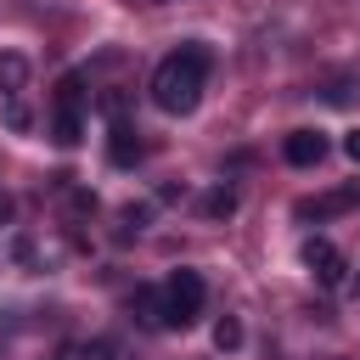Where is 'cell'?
I'll return each mask as SVG.
<instances>
[{"label": "cell", "mask_w": 360, "mask_h": 360, "mask_svg": "<svg viewBox=\"0 0 360 360\" xmlns=\"http://www.w3.org/2000/svg\"><path fill=\"white\" fill-rule=\"evenodd\" d=\"M208 62H214V51L202 45V39H186L180 51H169L158 68H152V101L163 107V112H191L197 101H202V79H208Z\"/></svg>", "instance_id": "6da1fadb"}, {"label": "cell", "mask_w": 360, "mask_h": 360, "mask_svg": "<svg viewBox=\"0 0 360 360\" xmlns=\"http://www.w3.org/2000/svg\"><path fill=\"white\" fill-rule=\"evenodd\" d=\"M202 298H208V287H202L197 270H169V281H163V326H180V332L197 326Z\"/></svg>", "instance_id": "7a4b0ae2"}, {"label": "cell", "mask_w": 360, "mask_h": 360, "mask_svg": "<svg viewBox=\"0 0 360 360\" xmlns=\"http://www.w3.org/2000/svg\"><path fill=\"white\" fill-rule=\"evenodd\" d=\"M349 208H360V180H343V186H332V191H321V197H304L292 214H298V219H338V214H349Z\"/></svg>", "instance_id": "3957f363"}, {"label": "cell", "mask_w": 360, "mask_h": 360, "mask_svg": "<svg viewBox=\"0 0 360 360\" xmlns=\"http://www.w3.org/2000/svg\"><path fill=\"white\" fill-rule=\"evenodd\" d=\"M304 264L315 270L321 287H343V270H349V264H343V253H338L326 236H309V242H304Z\"/></svg>", "instance_id": "277c9868"}, {"label": "cell", "mask_w": 360, "mask_h": 360, "mask_svg": "<svg viewBox=\"0 0 360 360\" xmlns=\"http://www.w3.org/2000/svg\"><path fill=\"white\" fill-rule=\"evenodd\" d=\"M281 158H287L292 169H315V163L326 158V135H321V129H292V135L281 141Z\"/></svg>", "instance_id": "5b68a950"}, {"label": "cell", "mask_w": 360, "mask_h": 360, "mask_svg": "<svg viewBox=\"0 0 360 360\" xmlns=\"http://www.w3.org/2000/svg\"><path fill=\"white\" fill-rule=\"evenodd\" d=\"M107 163H118V169L141 163V135H135L129 118H112V129H107Z\"/></svg>", "instance_id": "8992f818"}, {"label": "cell", "mask_w": 360, "mask_h": 360, "mask_svg": "<svg viewBox=\"0 0 360 360\" xmlns=\"http://www.w3.org/2000/svg\"><path fill=\"white\" fill-rule=\"evenodd\" d=\"M51 141H56V146H79V141H84V107L56 101V107H51Z\"/></svg>", "instance_id": "52a82bcc"}, {"label": "cell", "mask_w": 360, "mask_h": 360, "mask_svg": "<svg viewBox=\"0 0 360 360\" xmlns=\"http://www.w3.org/2000/svg\"><path fill=\"white\" fill-rule=\"evenodd\" d=\"M129 315L141 326H163V287H135L129 292Z\"/></svg>", "instance_id": "ba28073f"}, {"label": "cell", "mask_w": 360, "mask_h": 360, "mask_svg": "<svg viewBox=\"0 0 360 360\" xmlns=\"http://www.w3.org/2000/svg\"><path fill=\"white\" fill-rule=\"evenodd\" d=\"M22 84H28V56L22 51H0V90L22 96Z\"/></svg>", "instance_id": "9c48e42d"}, {"label": "cell", "mask_w": 360, "mask_h": 360, "mask_svg": "<svg viewBox=\"0 0 360 360\" xmlns=\"http://www.w3.org/2000/svg\"><path fill=\"white\" fill-rule=\"evenodd\" d=\"M236 202H242V197H236V186H214V191H202V202H197V208H202V219H231V214H236Z\"/></svg>", "instance_id": "30bf717a"}, {"label": "cell", "mask_w": 360, "mask_h": 360, "mask_svg": "<svg viewBox=\"0 0 360 360\" xmlns=\"http://www.w3.org/2000/svg\"><path fill=\"white\" fill-rule=\"evenodd\" d=\"M214 349H219V354H236V349H242V321H236V315H219V321H214Z\"/></svg>", "instance_id": "8fae6325"}, {"label": "cell", "mask_w": 360, "mask_h": 360, "mask_svg": "<svg viewBox=\"0 0 360 360\" xmlns=\"http://www.w3.org/2000/svg\"><path fill=\"white\" fill-rule=\"evenodd\" d=\"M56 186H62V197H68V214H73V219L96 214V191H84V186H68V174H62Z\"/></svg>", "instance_id": "7c38bea8"}, {"label": "cell", "mask_w": 360, "mask_h": 360, "mask_svg": "<svg viewBox=\"0 0 360 360\" xmlns=\"http://www.w3.org/2000/svg\"><path fill=\"white\" fill-rule=\"evenodd\" d=\"M96 107H101V118L112 124V118H124V112H129V96H124V90H101V96H96Z\"/></svg>", "instance_id": "4fadbf2b"}, {"label": "cell", "mask_w": 360, "mask_h": 360, "mask_svg": "<svg viewBox=\"0 0 360 360\" xmlns=\"http://www.w3.org/2000/svg\"><path fill=\"white\" fill-rule=\"evenodd\" d=\"M28 124H34V112H28V107H22L17 96H11V101H6V129H17V135H22Z\"/></svg>", "instance_id": "5bb4252c"}, {"label": "cell", "mask_w": 360, "mask_h": 360, "mask_svg": "<svg viewBox=\"0 0 360 360\" xmlns=\"http://www.w3.org/2000/svg\"><path fill=\"white\" fill-rule=\"evenodd\" d=\"M118 219H124V231H118V236H129V225H135V231H141V225H146V219H152V208H146V202H129V208H124V214H118Z\"/></svg>", "instance_id": "9a60e30c"}, {"label": "cell", "mask_w": 360, "mask_h": 360, "mask_svg": "<svg viewBox=\"0 0 360 360\" xmlns=\"http://www.w3.org/2000/svg\"><path fill=\"white\" fill-rule=\"evenodd\" d=\"M326 101H332V107H349V101H354V79H332Z\"/></svg>", "instance_id": "2e32d148"}, {"label": "cell", "mask_w": 360, "mask_h": 360, "mask_svg": "<svg viewBox=\"0 0 360 360\" xmlns=\"http://www.w3.org/2000/svg\"><path fill=\"white\" fill-rule=\"evenodd\" d=\"M118 354V343L112 338H96V343H84V360H112Z\"/></svg>", "instance_id": "e0dca14e"}, {"label": "cell", "mask_w": 360, "mask_h": 360, "mask_svg": "<svg viewBox=\"0 0 360 360\" xmlns=\"http://www.w3.org/2000/svg\"><path fill=\"white\" fill-rule=\"evenodd\" d=\"M343 152H349V163H360V129H349V135H343Z\"/></svg>", "instance_id": "ac0fdd59"}, {"label": "cell", "mask_w": 360, "mask_h": 360, "mask_svg": "<svg viewBox=\"0 0 360 360\" xmlns=\"http://www.w3.org/2000/svg\"><path fill=\"white\" fill-rule=\"evenodd\" d=\"M56 360H79V349H73V343H62V349H56Z\"/></svg>", "instance_id": "d6986e66"}, {"label": "cell", "mask_w": 360, "mask_h": 360, "mask_svg": "<svg viewBox=\"0 0 360 360\" xmlns=\"http://www.w3.org/2000/svg\"><path fill=\"white\" fill-rule=\"evenodd\" d=\"M349 292H354V298H360V270H354V276H349Z\"/></svg>", "instance_id": "ffe728a7"}, {"label": "cell", "mask_w": 360, "mask_h": 360, "mask_svg": "<svg viewBox=\"0 0 360 360\" xmlns=\"http://www.w3.org/2000/svg\"><path fill=\"white\" fill-rule=\"evenodd\" d=\"M6 214H11V202H6V197H0V219H6Z\"/></svg>", "instance_id": "44dd1931"}]
</instances>
